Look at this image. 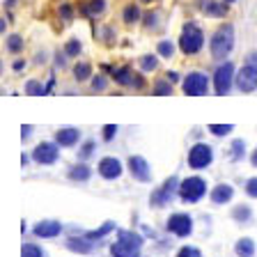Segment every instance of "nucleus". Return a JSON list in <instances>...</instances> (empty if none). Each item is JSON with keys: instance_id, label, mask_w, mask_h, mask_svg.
I'll use <instances>...</instances> for the list:
<instances>
[{"instance_id": "obj_1", "label": "nucleus", "mask_w": 257, "mask_h": 257, "mask_svg": "<svg viewBox=\"0 0 257 257\" xmlns=\"http://www.w3.org/2000/svg\"><path fill=\"white\" fill-rule=\"evenodd\" d=\"M140 248H143V236L136 232L122 230L117 236V241L110 246L112 257H140Z\"/></svg>"}, {"instance_id": "obj_2", "label": "nucleus", "mask_w": 257, "mask_h": 257, "mask_svg": "<svg viewBox=\"0 0 257 257\" xmlns=\"http://www.w3.org/2000/svg\"><path fill=\"white\" fill-rule=\"evenodd\" d=\"M209 46H211V58L225 60L232 53V48H234V28H232L230 23H227V26H220L218 30L214 32Z\"/></svg>"}, {"instance_id": "obj_3", "label": "nucleus", "mask_w": 257, "mask_h": 257, "mask_svg": "<svg viewBox=\"0 0 257 257\" xmlns=\"http://www.w3.org/2000/svg\"><path fill=\"white\" fill-rule=\"evenodd\" d=\"M202 46H204V32L200 30V26L186 23L182 30V37H179V48L186 55H195Z\"/></svg>"}, {"instance_id": "obj_4", "label": "nucleus", "mask_w": 257, "mask_h": 257, "mask_svg": "<svg viewBox=\"0 0 257 257\" xmlns=\"http://www.w3.org/2000/svg\"><path fill=\"white\" fill-rule=\"evenodd\" d=\"M204 193H207V184H204L202 177H188L179 186V195H182L184 202H198Z\"/></svg>"}, {"instance_id": "obj_5", "label": "nucleus", "mask_w": 257, "mask_h": 257, "mask_svg": "<svg viewBox=\"0 0 257 257\" xmlns=\"http://www.w3.org/2000/svg\"><path fill=\"white\" fill-rule=\"evenodd\" d=\"M232 80H234V64H232V62H223L218 69H216V74H214V90H216V94H218V96L230 94Z\"/></svg>"}, {"instance_id": "obj_6", "label": "nucleus", "mask_w": 257, "mask_h": 257, "mask_svg": "<svg viewBox=\"0 0 257 257\" xmlns=\"http://www.w3.org/2000/svg\"><path fill=\"white\" fill-rule=\"evenodd\" d=\"M179 186H182V182H179L177 177H170V179L163 182V186L152 193L150 202L154 204V207H166V204H170V200L175 198V193H179Z\"/></svg>"}, {"instance_id": "obj_7", "label": "nucleus", "mask_w": 257, "mask_h": 257, "mask_svg": "<svg viewBox=\"0 0 257 257\" xmlns=\"http://www.w3.org/2000/svg\"><path fill=\"white\" fill-rule=\"evenodd\" d=\"M211 161H214V150H211L209 145L198 143V145H193L191 150H188V166L195 168V170L207 168Z\"/></svg>"}, {"instance_id": "obj_8", "label": "nucleus", "mask_w": 257, "mask_h": 257, "mask_svg": "<svg viewBox=\"0 0 257 257\" xmlns=\"http://www.w3.org/2000/svg\"><path fill=\"white\" fill-rule=\"evenodd\" d=\"M209 90V78L207 74H200V71H191V74L184 78V92L188 96H204Z\"/></svg>"}, {"instance_id": "obj_9", "label": "nucleus", "mask_w": 257, "mask_h": 257, "mask_svg": "<svg viewBox=\"0 0 257 257\" xmlns=\"http://www.w3.org/2000/svg\"><path fill=\"white\" fill-rule=\"evenodd\" d=\"M58 156H60L58 143H39L37 147H35V152H32V159L37 161V163H42V166H51V163H55Z\"/></svg>"}, {"instance_id": "obj_10", "label": "nucleus", "mask_w": 257, "mask_h": 257, "mask_svg": "<svg viewBox=\"0 0 257 257\" xmlns=\"http://www.w3.org/2000/svg\"><path fill=\"white\" fill-rule=\"evenodd\" d=\"M168 232L177 236H188L193 232V218L188 214H172L168 218Z\"/></svg>"}, {"instance_id": "obj_11", "label": "nucleus", "mask_w": 257, "mask_h": 257, "mask_svg": "<svg viewBox=\"0 0 257 257\" xmlns=\"http://www.w3.org/2000/svg\"><path fill=\"white\" fill-rule=\"evenodd\" d=\"M234 80H236V87H239L241 92H255V87H257V69H252V67L243 64Z\"/></svg>"}, {"instance_id": "obj_12", "label": "nucleus", "mask_w": 257, "mask_h": 257, "mask_svg": "<svg viewBox=\"0 0 257 257\" xmlns=\"http://www.w3.org/2000/svg\"><path fill=\"white\" fill-rule=\"evenodd\" d=\"M128 170H131L134 179H138V182H150L152 179V168L143 156H131L128 159Z\"/></svg>"}, {"instance_id": "obj_13", "label": "nucleus", "mask_w": 257, "mask_h": 257, "mask_svg": "<svg viewBox=\"0 0 257 257\" xmlns=\"http://www.w3.org/2000/svg\"><path fill=\"white\" fill-rule=\"evenodd\" d=\"M99 175L103 179H117L122 175V163L115 156H106V159L99 161Z\"/></svg>"}, {"instance_id": "obj_14", "label": "nucleus", "mask_w": 257, "mask_h": 257, "mask_svg": "<svg viewBox=\"0 0 257 257\" xmlns=\"http://www.w3.org/2000/svg\"><path fill=\"white\" fill-rule=\"evenodd\" d=\"M112 78L119 85H134V87H143V78L138 74L131 71V67H119V69H112Z\"/></svg>"}, {"instance_id": "obj_15", "label": "nucleus", "mask_w": 257, "mask_h": 257, "mask_svg": "<svg viewBox=\"0 0 257 257\" xmlns=\"http://www.w3.org/2000/svg\"><path fill=\"white\" fill-rule=\"evenodd\" d=\"M62 232V225L58 220H39L35 225V236H42V239H53Z\"/></svg>"}, {"instance_id": "obj_16", "label": "nucleus", "mask_w": 257, "mask_h": 257, "mask_svg": "<svg viewBox=\"0 0 257 257\" xmlns=\"http://www.w3.org/2000/svg\"><path fill=\"white\" fill-rule=\"evenodd\" d=\"M78 140H80V131L74 126L58 128V134H55V143H58L60 147H74Z\"/></svg>"}, {"instance_id": "obj_17", "label": "nucleus", "mask_w": 257, "mask_h": 257, "mask_svg": "<svg viewBox=\"0 0 257 257\" xmlns=\"http://www.w3.org/2000/svg\"><path fill=\"white\" fill-rule=\"evenodd\" d=\"M232 195H234V188H232L230 184H218L216 188H211V202H214V204L230 202Z\"/></svg>"}, {"instance_id": "obj_18", "label": "nucleus", "mask_w": 257, "mask_h": 257, "mask_svg": "<svg viewBox=\"0 0 257 257\" xmlns=\"http://www.w3.org/2000/svg\"><path fill=\"white\" fill-rule=\"evenodd\" d=\"M67 248L74 252H80V255H87V252L94 250V246H92V239H87V236H83V239H76V236H71V239H67Z\"/></svg>"}, {"instance_id": "obj_19", "label": "nucleus", "mask_w": 257, "mask_h": 257, "mask_svg": "<svg viewBox=\"0 0 257 257\" xmlns=\"http://www.w3.org/2000/svg\"><path fill=\"white\" fill-rule=\"evenodd\" d=\"M202 12L207 16H214V19H223L227 14V3H214V0H207L202 5Z\"/></svg>"}, {"instance_id": "obj_20", "label": "nucleus", "mask_w": 257, "mask_h": 257, "mask_svg": "<svg viewBox=\"0 0 257 257\" xmlns=\"http://www.w3.org/2000/svg\"><path fill=\"white\" fill-rule=\"evenodd\" d=\"M234 252L239 257H252L255 255V241L248 239V236L246 239H239L236 241V246H234Z\"/></svg>"}, {"instance_id": "obj_21", "label": "nucleus", "mask_w": 257, "mask_h": 257, "mask_svg": "<svg viewBox=\"0 0 257 257\" xmlns=\"http://www.w3.org/2000/svg\"><path fill=\"white\" fill-rule=\"evenodd\" d=\"M90 175H92V170L85 166V163H78V166H74L69 170V177L74 179V182H87V179H90Z\"/></svg>"}, {"instance_id": "obj_22", "label": "nucleus", "mask_w": 257, "mask_h": 257, "mask_svg": "<svg viewBox=\"0 0 257 257\" xmlns=\"http://www.w3.org/2000/svg\"><path fill=\"white\" fill-rule=\"evenodd\" d=\"M122 19H124V23H126V26H134V23H138V21H140V10H138V5H126V7H124Z\"/></svg>"}, {"instance_id": "obj_23", "label": "nucleus", "mask_w": 257, "mask_h": 257, "mask_svg": "<svg viewBox=\"0 0 257 257\" xmlns=\"http://www.w3.org/2000/svg\"><path fill=\"white\" fill-rule=\"evenodd\" d=\"M103 10H106V0H90V3L83 7V12H85L87 16H99V14H103Z\"/></svg>"}, {"instance_id": "obj_24", "label": "nucleus", "mask_w": 257, "mask_h": 257, "mask_svg": "<svg viewBox=\"0 0 257 257\" xmlns=\"http://www.w3.org/2000/svg\"><path fill=\"white\" fill-rule=\"evenodd\" d=\"M74 76H76V80H87V78H92V67L87 62H78L74 67Z\"/></svg>"}, {"instance_id": "obj_25", "label": "nucleus", "mask_w": 257, "mask_h": 257, "mask_svg": "<svg viewBox=\"0 0 257 257\" xmlns=\"http://www.w3.org/2000/svg\"><path fill=\"white\" fill-rule=\"evenodd\" d=\"M115 230V223H112V220H108V223H103L101 227H99V230H94V232H87V239H92V241H96V239H101V236H106L108 232H112Z\"/></svg>"}, {"instance_id": "obj_26", "label": "nucleus", "mask_w": 257, "mask_h": 257, "mask_svg": "<svg viewBox=\"0 0 257 257\" xmlns=\"http://www.w3.org/2000/svg\"><path fill=\"white\" fill-rule=\"evenodd\" d=\"M26 92L30 96H44V94H46V87H42V83H39V80H28V83H26Z\"/></svg>"}, {"instance_id": "obj_27", "label": "nucleus", "mask_w": 257, "mask_h": 257, "mask_svg": "<svg viewBox=\"0 0 257 257\" xmlns=\"http://www.w3.org/2000/svg\"><path fill=\"white\" fill-rule=\"evenodd\" d=\"M159 67V58L156 55H143L140 58V69L143 71H154Z\"/></svg>"}, {"instance_id": "obj_28", "label": "nucleus", "mask_w": 257, "mask_h": 257, "mask_svg": "<svg viewBox=\"0 0 257 257\" xmlns=\"http://www.w3.org/2000/svg\"><path fill=\"white\" fill-rule=\"evenodd\" d=\"M154 94L156 96H170L172 94V83L170 80H159V83H156L154 85Z\"/></svg>"}, {"instance_id": "obj_29", "label": "nucleus", "mask_w": 257, "mask_h": 257, "mask_svg": "<svg viewBox=\"0 0 257 257\" xmlns=\"http://www.w3.org/2000/svg\"><path fill=\"white\" fill-rule=\"evenodd\" d=\"M7 51H10V53H19V51H23V37H19V35H10V37H7Z\"/></svg>"}, {"instance_id": "obj_30", "label": "nucleus", "mask_w": 257, "mask_h": 257, "mask_svg": "<svg viewBox=\"0 0 257 257\" xmlns=\"http://www.w3.org/2000/svg\"><path fill=\"white\" fill-rule=\"evenodd\" d=\"M21 257H46V255H44V250L37 243H26L21 250Z\"/></svg>"}, {"instance_id": "obj_31", "label": "nucleus", "mask_w": 257, "mask_h": 257, "mask_svg": "<svg viewBox=\"0 0 257 257\" xmlns=\"http://www.w3.org/2000/svg\"><path fill=\"white\" fill-rule=\"evenodd\" d=\"M159 55L161 58H172V53H175V44L168 42V39H163V42H159Z\"/></svg>"}, {"instance_id": "obj_32", "label": "nucleus", "mask_w": 257, "mask_h": 257, "mask_svg": "<svg viewBox=\"0 0 257 257\" xmlns=\"http://www.w3.org/2000/svg\"><path fill=\"white\" fill-rule=\"evenodd\" d=\"M80 51H83V46H80L78 39H69V42H67V46H64V55H69V58H76Z\"/></svg>"}, {"instance_id": "obj_33", "label": "nucleus", "mask_w": 257, "mask_h": 257, "mask_svg": "<svg viewBox=\"0 0 257 257\" xmlns=\"http://www.w3.org/2000/svg\"><path fill=\"white\" fill-rule=\"evenodd\" d=\"M209 131L214 136H225V134H230V131H234V126L232 124H209Z\"/></svg>"}, {"instance_id": "obj_34", "label": "nucleus", "mask_w": 257, "mask_h": 257, "mask_svg": "<svg viewBox=\"0 0 257 257\" xmlns=\"http://www.w3.org/2000/svg\"><path fill=\"white\" fill-rule=\"evenodd\" d=\"M250 209L248 207H243V204H241V207H234V211H232V218L234 220H250Z\"/></svg>"}, {"instance_id": "obj_35", "label": "nucleus", "mask_w": 257, "mask_h": 257, "mask_svg": "<svg viewBox=\"0 0 257 257\" xmlns=\"http://www.w3.org/2000/svg\"><path fill=\"white\" fill-rule=\"evenodd\" d=\"M243 152H246V143L243 140H234L232 143V161H239L243 156Z\"/></svg>"}, {"instance_id": "obj_36", "label": "nucleus", "mask_w": 257, "mask_h": 257, "mask_svg": "<svg viewBox=\"0 0 257 257\" xmlns=\"http://www.w3.org/2000/svg\"><path fill=\"white\" fill-rule=\"evenodd\" d=\"M177 257H202V252H200L198 248H193V246H184L182 250L177 252Z\"/></svg>"}, {"instance_id": "obj_37", "label": "nucleus", "mask_w": 257, "mask_h": 257, "mask_svg": "<svg viewBox=\"0 0 257 257\" xmlns=\"http://www.w3.org/2000/svg\"><path fill=\"white\" fill-rule=\"evenodd\" d=\"M246 193L250 198H257V177H252V179L246 182Z\"/></svg>"}, {"instance_id": "obj_38", "label": "nucleus", "mask_w": 257, "mask_h": 257, "mask_svg": "<svg viewBox=\"0 0 257 257\" xmlns=\"http://www.w3.org/2000/svg\"><path fill=\"white\" fill-rule=\"evenodd\" d=\"M115 134H117V126H115V124H106V126H103V140H112Z\"/></svg>"}, {"instance_id": "obj_39", "label": "nucleus", "mask_w": 257, "mask_h": 257, "mask_svg": "<svg viewBox=\"0 0 257 257\" xmlns=\"http://www.w3.org/2000/svg\"><path fill=\"white\" fill-rule=\"evenodd\" d=\"M92 87H94V90H106V78H103V76H94V78H92Z\"/></svg>"}, {"instance_id": "obj_40", "label": "nucleus", "mask_w": 257, "mask_h": 257, "mask_svg": "<svg viewBox=\"0 0 257 257\" xmlns=\"http://www.w3.org/2000/svg\"><path fill=\"white\" fill-rule=\"evenodd\" d=\"M92 150H94V143L90 140V143L83 145V150H80V159H87V156L92 154Z\"/></svg>"}, {"instance_id": "obj_41", "label": "nucleus", "mask_w": 257, "mask_h": 257, "mask_svg": "<svg viewBox=\"0 0 257 257\" xmlns=\"http://www.w3.org/2000/svg\"><path fill=\"white\" fill-rule=\"evenodd\" d=\"M243 64H248V67L257 69V53H248L246 55V62H243Z\"/></svg>"}, {"instance_id": "obj_42", "label": "nucleus", "mask_w": 257, "mask_h": 257, "mask_svg": "<svg viewBox=\"0 0 257 257\" xmlns=\"http://www.w3.org/2000/svg\"><path fill=\"white\" fill-rule=\"evenodd\" d=\"M60 14H62V19H67V21H69V19H71V7L69 5H62V7H60Z\"/></svg>"}, {"instance_id": "obj_43", "label": "nucleus", "mask_w": 257, "mask_h": 257, "mask_svg": "<svg viewBox=\"0 0 257 257\" xmlns=\"http://www.w3.org/2000/svg\"><path fill=\"white\" fill-rule=\"evenodd\" d=\"M156 19H159V16H156V14H147V16H145V23H147V28L156 26Z\"/></svg>"}, {"instance_id": "obj_44", "label": "nucleus", "mask_w": 257, "mask_h": 257, "mask_svg": "<svg viewBox=\"0 0 257 257\" xmlns=\"http://www.w3.org/2000/svg\"><path fill=\"white\" fill-rule=\"evenodd\" d=\"M166 78L170 80V83H177V80H179V74H177V71H168Z\"/></svg>"}, {"instance_id": "obj_45", "label": "nucleus", "mask_w": 257, "mask_h": 257, "mask_svg": "<svg viewBox=\"0 0 257 257\" xmlns=\"http://www.w3.org/2000/svg\"><path fill=\"white\" fill-rule=\"evenodd\" d=\"M30 131H32V126H30V124H26V126H21V136H23V138H28V136H30Z\"/></svg>"}, {"instance_id": "obj_46", "label": "nucleus", "mask_w": 257, "mask_h": 257, "mask_svg": "<svg viewBox=\"0 0 257 257\" xmlns=\"http://www.w3.org/2000/svg\"><path fill=\"white\" fill-rule=\"evenodd\" d=\"M23 67H26V62H21V60H16L14 62V71H21Z\"/></svg>"}, {"instance_id": "obj_47", "label": "nucleus", "mask_w": 257, "mask_h": 257, "mask_svg": "<svg viewBox=\"0 0 257 257\" xmlns=\"http://www.w3.org/2000/svg\"><path fill=\"white\" fill-rule=\"evenodd\" d=\"M55 62H58V67H64V55H55Z\"/></svg>"}, {"instance_id": "obj_48", "label": "nucleus", "mask_w": 257, "mask_h": 257, "mask_svg": "<svg viewBox=\"0 0 257 257\" xmlns=\"http://www.w3.org/2000/svg\"><path fill=\"white\" fill-rule=\"evenodd\" d=\"M250 163H252V166H255V168H257V150H255V152H252V156H250Z\"/></svg>"}, {"instance_id": "obj_49", "label": "nucleus", "mask_w": 257, "mask_h": 257, "mask_svg": "<svg viewBox=\"0 0 257 257\" xmlns=\"http://www.w3.org/2000/svg\"><path fill=\"white\" fill-rule=\"evenodd\" d=\"M223 3H234V0H223Z\"/></svg>"}, {"instance_id": "obj_50", "label": "nucleus", "mask_w": 257, "mask_h": 257, "mask_svg": "<svg viewBox=\"0 0 257 257\" xmlns=\"http://www.w3.org/2000/svg\"><path fill=\"white\" fill-rule=\"evenodd\" d=\"M143 3H152V0H143Z\"/></svg>"}]
</instances>
